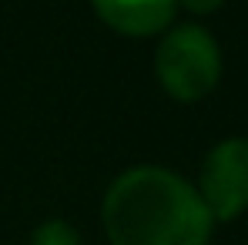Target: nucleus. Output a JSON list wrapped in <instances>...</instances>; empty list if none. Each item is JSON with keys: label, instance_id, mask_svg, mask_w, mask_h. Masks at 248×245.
<instances>
[{"label": "nucleus", "instance_id": "5", "mask_svg": "<svg viewBox=\"0 0 248 245\" xmlns=\"http://www.w3.org/2000/svg\"><path fill=\"white\" fill-rule=\"evenodd\" d=\"M27 245H84V239L67 218H44L41 225L31 232Z\"/></svg>", "mask_w": 248, "mask_h": 245}, {"label": "nucleus", "instance_id": "2", "mask_svg": "<svg viewBox=\"0 0 248 245\" xmlns=\"http://www.w3.org/2000/svg\"><path fill=\"white\" fill-rule=\"evenodd\" d=\"M155 81L171 101L178 104H198L218 87L225 61H221V44L205 24L185 20L171 24L158 37L155 47Z\"/></svg>", "mask_w": 248, "mask_h": 245}, {"label": "nucleus", "instance_id": "1", "mask_svg": "<svg viewBox=\"0 0 248 245\" xmlns=\"http://www.w3.org/2000/svg\"><path fill=\"white\" fill-rule=\"evenodd\" d=\"M101 229L111 245H208L215 218L174 168L131 164L101 195Z\"/></svg>", "mask_w": 248, "mask_h": 245}, {"label": "nucleus", "instance_id": "4", "mask_svg": "<svg viewBox=\"0 0 248 245\" xmlns=\"http://www.w3.org/2000/svg\"><path fill=\"white\" fill-rule=\"evenodd\" d=\"M91 10L108 31L131 41L161 37L178 20L174 0H91Z\"/></svg>", "mask_w": 248, "mask_h": 245}, {"label": "nucleus", "instance_id": "3", "mask_svg": "<svg viewBox=\"0 0 248 245\" xmlns=\"http://www.w3.org/2000/svg\"><path fill=\"white\" fill-rule=\"evenodd\" d=\"M215 225L248 212V138H221L208 148L195 181Z\"/></svg>", "mask_w": 248, "mask_h": 245}, {"label": "nucleus", "instance_id": "6", "mask_svg": "<svg viewBox=\"0 0 248 245\" xmlns=\"http://www.w3.org/2000/svg\"><path fill=\"white\" fill-rule=\"evenodd\" d=\"M174 3H178V10H185L191 17H208L225 7V0H174Z\"/></svg>", "mask_w": 248, "mask_h": 245}]
</instances>
